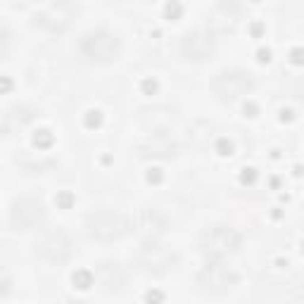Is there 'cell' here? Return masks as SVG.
Instances as JSON below:
<instances>
[{"label": "cell", "instance_id": "1", "mask_svg": "<svg viewBox=\"0 0 304 304\" xmlns=\"http://www.w3.org/2000/svg\"><path fill=\"white\" fill-rule=\"evenodd\" d=\"M242 245V238L235 228L228 226H214L202 233L200 247L209 259H223L228 255H235Z\"/></svg>", "mask_w": 304, "mask_h": 304}, {"label": "cell", "instance_id": "2", "mask_svg": "<svg viewBox=\"0 0 304 304\" xmlns=\"http://www.w3.org/2000/svg\"><path fill=\"white\" fill-rule=\"evenodd\" d=\"M136 262H138L140 271L152 273V276H164L179 264V257H176V252H171L169 247L159 245V242L145 240V245L136 255Z\"/></svg>", "mask_w": 304, "mask_h": 304}, {"label": "cell", "instance_id": "3", "mask_svg": "<svg viewBox=\"0 0 304 304\" xmlns=\"http://www.w3.org/2000/svg\"><path fill=\"white\" fill-rule=\"evenodd\" d=\"M119 48H121L119 38L105 29L93 31L81 41V53L90 62H112V60H117Z\"/></svg>", "mask_w": 304, "mask_h": 304}, {"label": "cell", "instance_id": "4", "mask_svg": "<svg viewBox=\"0 0 304 304\" xmlns=\"http://www.w3.org/2000/svg\"><path fill=\"white\" fill-rule=\"evenodd\" d=\"M86 228H88L90 238L110 242L121 238L129 231V221L121 214H114V212H97V214H90L86 219Z\"/></svg>", "mask_w": 304, "mask_h": 304}, {"label": "cell", "instance_id": "5", "mask_svg": "<svg viewBox=\"0 0 304 304\" xmlns=\"http://www.w3.org/2000/svg\"><path fill=\"white\" fill-rule=\"evenodd\" d=\"M252 79L249 74L245 71H238V69H231V71H221V74L214 79L212 83V90H214V95L223 103H233L238 97L247 95L249 90H252Z\"/></svg>", "mask_w": 304, "mask_h": 304}, {"label": "cell", "instance_id": "6", "mask_svg": "<svg viewBox=\"0 0 304 304\" xmlns=\"http://www.w3.org/2000/svg\"><path fill=\"white\" fill-rule=\"evenodd\" d=\"M36 252L50 264H64L74 252V242L64 231H53L36 242Z\"/></svg>", "mask_w": 304, "mask_h": 304}, {"label": "cell", "instance_id": "7", "mask_svg": "<svg viewBox=\"0 0 304 304\" xmlns=\"http://www.w3.org/2000/svg\"><path fill=\"white\" fill-rule=\"evenodd\" d=\"M74 17H76L74 3L71 0H57L45 12H41L36 17V24L41 29H45V31H50V34H62L64 29H69Z\"/></svg>", "mask_w": 304, "mask_h": 304}, {"label": "cell", "instance_id": "8", "mask_svg": "<svg viewBox=\"0 0 304 304\" xmlns=\"http://www.w3.org/2000/svg\"><path fill=\"white\" fill-rule=\"evenodd\" d=\"M10 219H12V226L17 231H31V228L41 226L45 221V207L36 197H21L12 205Z\"/></svg>", "mask_w": 304, "mask_h": 304}, {"label": "cell", "instance_id": "9", "mask_svg": "<svg viewBox=\"0 0 304 304\" xmlns=\"http://www.w3.org/2000/svg\"><path fill=\"white\" fill-rule=\"evenodd\" d=\"M181 55L190 62H205L214 55V38L209 31H190L181 41Z\"/></svg>", "mask_w": 304, "mask_h": 304}, {"label": "cell", "instance_id": "10", "mask_svg": "<svg viewBox=\"0 0 304 304\" xmlns=\"http://www.w3.org/2000/svg\"><path fill=\"white\" fill-rule=\"evenodd\" d=\"M197 283L209 292H226L228 288H233L238 283V276H235L231 269H226L223 264H207L205 269L200 271V276H197Z\"/></svg>", "mask_w": 304, "mask_h": 304}, {"label": "cell", "instance_id": "11", "mask_svg": "<svg viewBox=\"0 0 304 304\" xmlns=\"http://www.w3.org/2000/svg\"><path fill=\"white\" fill-rule=\"evenodd\" d=\"M133 231L143 238V240H155L157 235L164 233L166 219L159 214L157 209H140L138 214L133 216Z\"/></svg>", "mask_w": 304, "mask_h": 304}, {"label": "cell", "instance_id": "12", "mask_svg": "<svg viewBox=\"0 0 304 304\" xmlns=\"http://www.w3.org/2000/svg\"><path fill=\"white\" fill-rule=\"evenodd\" d=\"M100 283L107 292H119L126 285V273L119 264H100Z\"/></svg>", "mask_w": 304, "mask_h": 304}, {"label": "cell", "instance_id": "13", "mask_svg": "<svg viewBox=\"0 0 304 304\" xmlns=\"http://www.w3.org/2000/svg\"><path fill=\"white\" fill-rule=\"evenodd\" d=\"M36 117V110L34 107H29V105H21V107H12L10 114H7V124L17 129V126H27L29 121H34Z\"/></svg>", "mask_w": 304, "mask_h": 304}, {"label": "cell", "instance_id": "14", "mask_svg": "<svg viewBox=\"0 0 304 304\" xmlns=\"http://www.w3.org/2000/svg\"><path fill=\"white\" fill-rule=\"evenodd\" d=\"M71 281H74V285L79 290H88V288H93V283H95V276H93L88 269H79Z\"/></svg>", "mask_w": 304, "mask_h": 304}, {"label": "cell", "instance_id": "15", "mask_svg": "<svg viewBox=\"0 0 304 304\" xmlns=\"http://www.w3.org/2000/svg\"><path fill=\"white\" fill-rule=\"evenodd\" d=\"M53 140H55V136H53L48 129H43V131H38V133L34 136V143H36L38 147H43V150L53 145Z\"/></svg>", "mask_w": 304, "mask_h": 304}, {"label": "cell", "instance_id": "16", "mask_svg": "<svg viewBox=\"0 0 304 304\" xmlns=\"http://www.w3.org/2000/svg\"><path fill=\"white\" fill-rule=\"evenodd\" d=\"M183 14V7H181V3H176V0H171V3H166V7H164V17L169 21H176Z\"/></svg>", "mask_w": 304, "mask_h": 304}, {"label": "cell", "instance_id": "17", "mask_svg": "<svg viewBox=\"0 0 304 304\" xmlns=\"http://www.w3.org/2000/svg\"><path fill=\"white\" fill-rule=\"evenodd\" d=\"M10 43H12L10 31H7L5 27H0V60H5L7 57V53H10Z\"/></svg>", "mask_w": 304, "mask_h": 304}, {"label": "cell", "instance_id": "18", "mask_svg": "<svg viewBox=\"0 0 304 304\" xmlns=\"http://www.w3.org/2000/svg\"><path fill=\"white\" fill-rule=\"evenodd\" d=\"M83 121H86L88 129H100V126H103V112H100V110H90Z\"/></svg>", "mask_w": 304, "mask_h": 304}, {"label": "cell", "instance_id": "19", "mask_svg": "<svg viewBox=\"0 0 304 304\" xmlns=\"http://www.w3.org/2000/svg\"><path fill=\"white\" fill-rule=\"evenodd\" d=\"M55 202H57V207L60 209H71V205H74V195L64 190V193H60L55 197Z\"/></svg>", "mask_w": 304, "mask_h": 304}, {"label": "cell", "instance_id": "20", "mask_svg": "<svg viewBox=\"0 0 304 304\" xmlns=\"http://www.w3.org/2000/svg\"><path fill=\"white\" fill-rule=\"evenodd\" d=\"M216 152L226 157V155H231V152H233V143H231L228 138H219V140H216Z\"/></svg>", "mask_w": 304, "mask_h": 304}, {"label": "cell", "instance_id": "21", "mask_svg": "<svg viewBox=\"0 0 304 304\" xmlns=\"http://www.w3.org/2000/svg\"><path fill=\"white\" fill-rule=\"evenodd\" d=\"M257 181V171L255 169H242V173H240V183L242 186H252Z\"/></svg>", "mask_w": 304, "mask_h": 304}, {"label": "cell", "instance_id": "22", "mask_svg": "<svg viewBox=\"0 0 304 304\" xmlns=\"http://www.w3.org/2000/svg\"><path fill=\"white\" fill-rule=\"evenodd\" d=\"M10 285H12V281H10V276H7L5 271L0 269V297H5L7 292H10Z\"/></svg>", "mask_w": 304, "mask_h": 304}, {"label": "cell", "instance_id": "23", "mask_svg": "<svg viewBox=\"0 0 304 304\" xmlns=\"http://www.w3.org/2000/svg\"><path fill=\"white\" fill-rule=\"evenodd\" d=\"M140 88H143L145 95H155V93H157V81H155V79H145V81L140 83Z\"/></svg>", "mask_w": 304, "mask_h": 304}, {"label": "cell", "instance_id": "24", "mask_svg": "<svg viewBox=\"0 0 304 304\" xmlns=\"http://www.w3.org/2000/svg\"><path fill=\"white\" fill-rule=\"evenodd\" d=\"M12 79L10 76H0V93H7V90H12Z\"/></svg>", "mask_w": 304, "mask_h": 304}, {"label": "cell", "instance_id": "25", "mask_svg": "<svg viewBox=\"0 0 304 304\" xmlns=\"http://www.w3.org/2000/svg\"><path fill=\"white\" fill-rule=\"evenodd\" d=\"M147 181H150V183H162V171H159V169L147 171Z\"/></svg>", "mask_w": 304, "mask_h": 304}, {"label": "cell", "instance_id": "26", "mask_svg": "<svg viewBox=\"0 0 304 304\" xmlns=\"http://www.w3.org/2000/svg\"><path fill=\"white\" fill-rule=\"evenodd\" d=\"M245 114H247V117H255V114H257V105H252V103L245 105Z\"/></svg>", "mask_w": 304, "mask_h": 304}, {"label": "cell", "instance_id": "27", "mask_svg": "<svg viewBox=\"0 0 304 304\" xmlns=\"http://www.w3.org/2000/svg\"><path fill=\"white\" fill-rule=\"evenodd\" d=\"M145 299H157V302H162V299H164V295H162V292H147Z\"/></svg>", "mask_w": 304, "mask_h": 304}, {"label": "cell", "instance_id": "28", "mask_svg": "<svg viewBox=\"0 0 304 304\" xmlns=\"http://www.w3.org/2000/svg\"><path fill=\"white\" fill-rule=\"evenodd\" d=\"M269 60H271L269 50H259V62H269Z\"/></svg>", "mask_w": 304, "mask_h": 304}, {"label": "cell", "instance_id": "29", "mask_svg": "<svg viewBox=\"0 0 304 304\" xmlns=\"http://www.w3.org/2000/svg\"><path fill=\"white\" fill-rule=\"evenodd\" d=\"M292 62L295 64L302 62V50H292Z\"/></svg>", "mask_w": 304, "mask_h": 304}, {"label": "cell", "instance_id": "30", "mask_svg": "<svg viewBox=\"0 0 304 304\" xmlns=\"http://www.w3.org/2000/svg\"><path fill=\"white\" fill-rule=\"evenodd\" d=\"M285 119H288V121H290V119H295V112H292V110L285 112V110H283V121H285Z\"/></svg>", "mask_w": 304, "mask_h": 304}, {"label": "cell", "instance_id": "31", "mask_svg": "<svg viewBox=\"0 0 304 304\" xmlns=\"http://www.w3.org/2000/svg\"><path fill=\"white\" fill-rule=\"evenodd\" d=\"M252 31H255L257 36H259V34H262V24H255V27H252Z\"/></svg>", "mask_w": 304, "mask_h": 304}, {"label": "cell", "instance_id": "32", "mask_svg": "<svg viewBox=\"0 0 304 304\" xmlns=\"http://www.w3.org/2000/svg\"><path fill=\"white\" fill-rule=\"evenodd\" d=\"M3 136H5V124L0 121V140H3Z\"/></svg>", "mask_w": 304, "mask_h": 304}]
</instances>
